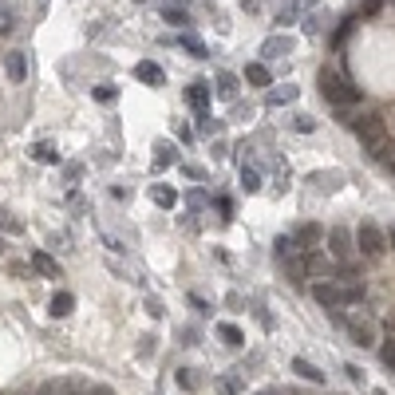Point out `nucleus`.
Masks as SVG:
<instances>
[{
  "instance_id": "f257e3e1",
  "label": "nucleus",
  "mask_w": 395,
  "mask_h": 395,
  "mask_svg": "<svg viewBox=\"0 0 395 395\" xmlns=\"http://www.w3.org/2000/svg\"><path fill=\"white\" fill-rule=\"evenodd\" d=\"M320 91H324V99L332 103V107H352V103H360V91H356L336 68L320 71Z\"/></svg>"
},
{
  "instance_id": "f03ea898",
  "label": "nucleus",
  "mask_w": 395,
  "mask_h": 395,
  "mask_svg": "<svg viewBox=\"0 0 395 395\" xmlns=\"http://www.w3.org/2000/svg\"><path fill=\"white\" fill-rule=\"evenodd\" d=\"M356 249L375 261V257H384V249H387V233L375 226V221H364V226L356 229Z\"/></svg>"
},
{
  "instance_id": "7ed1b4c3",
  "label": "nucleus",
  "mask_w": 395,
  "mask_h": 395,
  "mask_svg": "<svg viewBox=\"0 0 395 395\" xmlns=\"http://www.w3.org/2000/svg\"><path fill=\"white\" fill-rule=\"evenodd\" d=\"M332 320H336V324H344L348 336H352L360 348H372V344H375V324L367 320V316H344V312H332Z\"/></svg>"
},
{
  "instance_id": "20e7f679",
  "label": "nucleus",
  "mask_w": 395,
  "mask_h": 395,
  "mask_svg": "<svg viewBox=\"0 0 395 395\" xmlns=\"http://www.w3.org/2000/svg\"><path fill=\"white\" fill-rule=\"evenodd\" d=\"M324 237H328V253H332V257H340V261L352 257L356 241H352V229H348V226H332Z\"/></svg>"
},
{
  "instance_id": "39448f33",
  "label": "nucleus",
  "mask_w": 395,
  "mask_h": 395,
  "mask_svg": "<svg viewBox=\"0 0 395 395\" xmlns=\"http://www.w3.org/2000/svg\"><path fill=\"white\" fill-rule=\"evenodd\" d=\"M364 154L372 158V162H391L395 158V138L391 135H379V138H372V142H364Z\"/></svg>"
},
{
  "instance_id": "423d86ee",
  "label": "nucleus",
  "mask_w": 395,
  "mask_h": 395,
  "mask_svg": "<svg viewBox=\"0 0 395 395\" xmlns=\"http://www.w3.org/2000/svg\"><path fill=\"white\" fill-rule=\"evenodd\" d=\"M352 130L360 135V142H372V138L387 135V130H384V119H379V115H364V119H356Z\"/></svg>"
},
{
  "instance_id": "0eeeda50",
  "label": "nucleus",
  "mask_w": 395,
  "mask_h": 395,
  "mask_svg": "<svg viewBox=\"0 0 395 395\" xmlns=\"http://www.w3.org/2000/svg\"><path fill=\"white\" fill-rule=\"evenodd\" d=\"M308 182H312V190H320V194H332V190L344 186V174H340V170H316V174H308Z\"/></svg>"
},
{
  "instance_id": "6e6552de",
  "label": "nucleus",
  "mask_w": 395,
  "mask_h": 395,
  "mask_svg": "<svg viewBox=\"0 0 395 395\" xmlns=\"http://www.w3.org/2000/svg\"><path fill=\"white\" fill-rule=\"evenodd\" d=\"M135 79L147 83V87H162V83H166V71L158 68V63H150V59H142V63H135Z\"/></svg>"
},
{
  "instance_id": "1a4fd4ad",
  "label": "nucleus",
  "mask_w": 395,
  "mask_h": 395,
  "mask_svg": "<svg viewBox=\"0 0 395 395\" xmlns=\"http://www.w3.org/2000/svg\"><path fill=\"white\" fill-rule=\"evenodd\" d=\"M336 293H340V308H348V305H360L364 300V281H336Z\"/></svg>"
},
{
  "instance_id": "9d476101",
  "label": "nucleus",
  "mask_w": 395,
  "mask_h": 395,
  "mask_svg": "<svg viewBox=\"0 0 395 395\" xmlns=\"http://www.w3.org/2000/svg\"><path fill=\"white\" fill-rule=\"evenodd\" d=\"M296 99H300V87H293V83H281V87H269L265 91L269 107H285V103H296Z\"/></svg>"
},
{
  "instance_id": "9b49d317",
  "label": "nucleus",
  "mask_w": 395,
  "mask_h": 395,
  "mask_svg": "<svg viewBox=\"0 0 395 395\" xmlns=\"http://www.w3.org/2000/svg\"><path fill=\"white\" fill-rule=\"evenodd\" d=\"M4 68H8L12 83H24V75H28V56H24V51H8V56H4Z\"/></svg>"
},
{
  "instance_id": "f8f14e48",
  "label": "nucleus",
  "mask_w": 395,
  "mask_h": 395,
  "mask_svg": "<svg viewBox=\"0 0 395 395\" xmlns=\"http://www.w3.org/2000/svg\"><path fill=\"white\" fill-rule=\"evenodd\" d=\"M320 237H324V229L316 226V221H305V226H300V229L293 233V241H296V245H300V249L308 253V249H312L316 241H320Z\"/></svg>"
},
{
  "instance_id": "ddd939ff",
  "label": "nucleus",
  "mask_w": 395,
  "mask_h": 395,
  "mask_svg": "<svg viewBox=\"0 0 395 395\" xmlns=\"http://www.w3.org/2000/svg\"><path fill=\"white\" fill-rule=\"evenodd\" d=\"M288 51H293V40H288V36H269L265 44H261V56H265V59L288 56Z\"/></svg>"
},
{
  "instance_id": "4468645a",
  "label": "nucleus",
  "mask_w": 395,
  "mask_h": 395,
  "mask_svg": "<svg viewBox=\"0 0 395 395\" xmlns=\"http://www.w3.org/2000/svg\"><path fill=\"white\" fill-rule=\"evenodd\" d=\"M32 269H36L40 276H51V281H56V276H63V273H59V261L51 253H32Z\"/></svg>"
},
{
  "instance_id": "2eb2a0df",
  "label": "nucleus",
  "mask_w": 395,
  "mask_h": 395,
  "mask_svg": "<svg viewBox=\"0 0 395 395\" xmlns=\"http://www.w3.org/2000/svg\"><path fill=\"white\" fill-rule=\"evenodd\" d=\"M214 83H217V95H221V99H237V87H241V79H237L233 71H217Z\"/></svg>"
},
{
  "instance_id": "dca6fc26",
  "label": "nucleus",
  "mask_w": 395,
  "mask_h": 395,
  "mask_svg": "<svg viewBox=\"0 0 395 395\" xmlns=\"http://www.w3.org/2000/svg\"><path fill=\"white\" fill-rule=\"evenodd\" d=\"M305 273H316V276H332L336 269H332V261H328V257H320V253H305Z\"/></svg>"
},
{
  "instance_id": "f3484780",
  "label": "nucleus",
  "mask_w": 395,
  "mask_h": 395,
  "mask_svg": "<svg viewBox=\"0 0 395 395\" xmlns=\"http://www.w3.org/2000/svg\"><path fill=\"white\" fill-rule=\"evenodd\" d=\"M71 308H75V296H71V293H56V296H51V305H48V312L59 320V316H71Z\"/></svg>"
},
{
  "instance_id": "a211bd4d",
  "label": "nucleus",
  "mask_w": 395,
  "mask_h": 395,
  "mask_svg": "<svg viewBox=\"0 0 395 395\" xmlns=\"http://www.w3.org/2000/svg\"><path fill=\"white\" fill-rule=\"evenodd\" d=\"M293 372L305 375V379H312V384H324V372H320L316 364H308L305 356H296V360H293Z\"/></svg>"
},
{
  "instance_id": "6ab92c4d",
  "label": "nucleus",
  "mask_w": 395,
  "mask_h": 395,
  "mask_svg": "<svg viewBox=\"0 0 395 395\" xmlns=\"http://www.w3.org/2000/svg\"><path fill=\"white\" fill-rule=\"evenodd\" d=\"M312 300H320V305H328V308H340V293H336V285H312Z\"/></svg>"
},
{
  "instance_id": "aec40b11",
  "label": "nucleus",
  "mask_w": 395,
  "mask_h": 395,
  "mask_svg": "<svg viewBox=\"0 0 395 395\" xmlns=\"http://www.w3.org/2000/svg\"><path fill=\"white\" fill-rule=\"evenodd\" d=\"M186 99H190V107H198V111H206V103H209V83H190Z\"/></svg>"
},
{
  "instance_id": "412c9836",
  "label": "nucleus",
  "mask_w": 395,
  "mask_h": 395,
  "mask_svg": "<svg viewBox=\"0 0 395 395\" xmlns=\"http://www.w3.org/2000/svg\"><path fill=\"white\" fill-rule=\"evenodd\" d=\"M245 83H253V87H269L273 79H269V68L265 63H249L245 68Z\"/></svg>"
},
{
  "instance_id": "4be33fe9",
  "label": "nucleus",
  "mask_w": 395,
  "mask_h": 395,
  "mask_svg": "<svg viewBox=\"0 0 395 395\" xmlns=\"http://www.w3.org/2000/svg\"><path fill=\"white\" fill-rule=\"evenodd\" d=\"M150 198H154V206H162V209H174L178 206V194L170 186H150Z\"/></svg>"
},
{
  "instance_id": "5701e85b",
  "label": "nucleus",
  "mask_w": 395,
  "mask_h": 395,
  "mask_svg": "<svg viewBox=\"0 0 395 395\" xmlns=\"http://www.w3.org/2000/svg\"><path fill=\"white\" fill-rule=\"evenodd\" d=\"M300 8H305V0H288V4H281V8H276V24H293V20L300 16Z\"/></svg>"
},
{
  "instance_id": "b1692460",
  "label": "nucleus",
  "mask_w": 395,
  "mask_h": 395,
  "mask_svg": "<svg viewBox=\"0 0 395 395\" xmlns=\"http://www.w3.org/2000/svg\"><path fill=\"white\" fill-rule=\"evenodd\" d=\"M241 190H245V194H257V190H261V170L257 166H241Z\"/></svg>"
},
{
  "instance_id": "393cba45",
  "label": "nucleus",
  "mask_w": 395,
  "mask_h": 395,
  "mask_svg": "<svg viewBox=\"0 0 395 395\" xmlns=\"http://www.w3.org/2000/svg\"><path fill=\"white\" fill-rule=\"evenodd\" d=\"M87 379L83 375H71V379H63V387H59V395H87Z\"/></svg>"
},
{
  "instance_id": "a878e982",
  "label": "nucleus",
  "mask_w": 395,
  "mask_h": 395,
  "mask_svg": "<svg viewBox=\"0 0 395 395\" xmlns=\"http://www.w3.org/2000/svg\"><path fill=\"white\" fill-rule=\"evenodd\" d=\"M32 158H36V162H59V150L51 147V142H36V147H32Z\"/></svg>"
},
{
  "instance_id": "bb28decb",
  "label": "nucleus",
  "mask_w": 395,
  "mask_h": 395,
  "mask_svg": "<svg viewBox=\"0 0 395 395\" xmlns=\"http://www.w3.org/2000/svg\"><path fill=\"white\" fill-rule=\"evenodd\" d=\"M182 48H186V51H194L198 59H206V44H202V40H198L194 32H182Z\"/></svg>"
},
{
  "instance_id": "cd10ccee",
  "label": "nucleus",
  "mask_w": 395,
  "mask_h": 395,
  "mask_svg": "<svg viewBox=\"0 0 395 395\" xmlns=\"http://www.w3.org/2000/svg\"><path fill=\"white\" fill-rule=\"evenodd\" d=\"M217 332H221V340H226L229 348L245 344V336H241V328H233V324H221V328H217Z\"/></svg>"
},
{
  "instance_id": "c85d7f7f",
  "label": "nucleus",
  "mask_w": 395,
  "mask_h": 395,
  "mask_svg": "<svg viewBox=\"0 0 395 395\" xmlns=\"http://www.w3.org/2000/svg\"><path fill=\"white\" fill-rule=\"evenodd\" d=\"M296 249H300V245H296L293 237H276V257H281V261H288V257H296Z\"/></svg>"
},
{
  "instance_id": "c756f323",
  "label": "nucleus",
  "mask_w": 395,
  "mask_h": 395,
  "mask_svg": "<svg viewBox=\"0 0 395 395\" xmlns=\"http://www.w3.org/2000/svg\"><path fill=\"white\" fill-rule=\"evenodd\" d=\"M379 360H384L387 367H395V336H387V340H379Z\"/></svg>"
},
{
  "instance_id": "7c9ffc66",
  "label": "nucleus",
  "mask_w": 395,
  "mask_h": 395,
  "mask_svg": "<svg viewBox=\"0 0 395 395\" xmlns=\"http://www.w3.org/2000/svg\"><path fill=\"white\" fill-rule=\"evenodd\" d=\"M154 150H158V158H154V166H170V162H174V158H178V154H174V147H170V142H158V147H154Z\"/></svg>"
},
{
  "instance_id": "2f4dec72",
  "label": "nucleus",
  "mask_w": 395,
  "mask_h": 395,
  "mask_svg": "<svg viewBox=\"0 0 395 395\" xmlns=\"http://www.w3.org/2000/svg\"><path fill=\"white\" fill-rule=\"evenodd\" d=\"M162 20H166V24H178V28H182V24H190V16L182 8H162Z\"/></svg>"
},
{
  "instance_id": "473e14b6",
  "label": "nucleus",
  "mask_w": 395,
  "mask_h": 395,
  "mask_svg": "<svg viewBox=\"0 0 395 395\" xmlns=\"http://www.w3.org/2000/svg\"><path fill=\"white\" fill-rule=\"evenodd\" d=\"M293 130H300V135L308 130V135H312V130H316V119H312V115H296V119H293Z\"/></svg>"
},
{
  "instance_id": "72a5a7b5",
  "label": "nucleus",
  "mask_w": 395,
  "mask_h": 395,
  "mask_svg": "<svg viewBox=\"0 0 395 395\" xmlns=\"http://www.w3.org/2000/svg\"><path fill=\"white\" fill-rule=\"evenodd\" d=\"M12 28H16V16H12V12H8V4L0 0V32H12Z\"/></svg>"
},
{
  "instance_id": "f704fd0d",
  "label": "nucleus",
  "mask_w": 395,
  "mask_h": 395,
  "mask_svg": "<svg viewBox=\"0 0 395 395\" xmlns=\"http://www.w3.org/2000/svg\"><path fill=\"white\" fill-rule=\"evenodd\" d=\"M198 130H202V135H217V130H221V123H217V119H209L206 111H202V123H198Z\"/></svg>"
},
{
  "instance_id": "c9c22d12",
  "label": "nucleus",
  "mask_w": 395,
  "mask_h": 395,
  "mask_svg": "<svg viewBox=\"0 0 395 395\" xmlns=\"http://www.w3.org/2000/svg\"><path fill=\"white\" fill-rule=\"evenodd\" d=\"M241 387H237V379L233 375H226V379H217V395H237Z\"/></svg>"
},
{
  "instance_id": "e433bc0d",
  "label": "nucleus",
  "mask_w": 395,
  "mask_h": 395,
  "mask_svg": "<svg viewBox=\"0 0 395 395\" xmlns=\"http://www.w3.org/2000/svg\"><path fill=\"white\" fill-rule=\"evenodd\" d=\"M59 387H63V379H44L36 387V395H59Z\"/></svg>"
},
{
  "instance_id": "4c0bfd02",
  "label": "nucleus",
  "mask_w": 395,
  "mask_h": 395,
  "mask_svg": "<svg viewBox=\"0 0 395 395\" xmlns=\"http://www.w3.org/2000/svg\"><path fill=\"white\" fill-rule=\"evenodd\" d=\"M0 229H12V233H16V229H20V221L8 214V209H0Z\"/></svg>"
},
{
  "instance_id": "58836bf2",
  "label": "nucleus",
  "mask_w": 395,
  "mask_h": 395,
  "mask_svg": "<svg viewBox=\"0 0 395 395\" xmlns=\"http://www.w3.org/2000/svg\"><path fill=\"white\" fill-rule=\"evenodd\" d=\"M147 312L150 316H162V300H158V296H147Z\"/></svg>"
},
{
  "instance_id": "ea45409f",
  "label": "nucleus",
  "mask_w": 395,
  "mask_h": 395,
  "mask_svg": "<svg viewBox=\"0 0 395 395\" xmlns=\"http://www.w3.org/2000/svg\"><path fill=\"white\" fill-rule=\"evenodd\" d=\"M186 202H190V206H194V209H206V194H198V190L186 198Z\"/></svg>"
},
{
  "instance_id": "a19ab883",
  "label": "nucleus",
  "mask_w": 395,
  "mask_h": 395,
  "mask_svg": "<svg viewBox=\"0 0 395 395\" xmlns=\"http://www.w3.org/2000/svg\"><path fill=\"white\" fill-rule=\"evenodd\" d=\"M95 99H99V103H107V99H115V87H95Z\"/></svg>"
},
{
  "instance_id": "79ce46f5",
  "label": "nucleus",
  "mask_w": 395,
  "mask_h": 395,
  "mask_svg": "<svg viewBox=\"0 0 395 395\" xmlns=\"http://www.w3.org/2000/svg\"><path fill=\"white\" fill-rule=\"evenodd\" d=\"M87 395H115V391H111V387L107 384H99V387H91V391Z\"/></svg>"
},
{
  "instance_id": "37998d69",
  "label": "nucleus",
  "mask_w": 395,
  "mask_h": 395,
  "mask_svg": "<svg viewBox=\"0 0 395 395\" xmlns=\"http://www.w3.org/2000/svg\"><path fill=\"white\" fill-rule=\"evenodd\" d=\"M387 249H395V226L387 229Z\"/></svg>"
},
{
  "instance_id": "c03bdc74",
  "label": "nucleus",
  "mask_w": 395,
  "mask_h": 395,
  "mask_svg": "<svg viewBox=\"0 0 395 395\" xmlns=\"http://www.w3.org/2000/svg\"><path fill=\"white\" fill-rule=\"evenodd\" d=\"M257 395H281V391H273V387H265V391H257Z\"/></svg>"
},
{
  "instance_id": "a18cd8bd",
  "label": "nucleus",
  "mask_w": 395,
  "mask_h": 395,
  "mask_svg": "<svg viewBox=\"0 0 395 395\" xmlns=\"http://www.w3.org/2000/svg\"><path fill=\"white\" fill-rule=\"evenodd\" d=\"M387 170H391V174H395V158H391V162H387Z\"/></svg>"
},
{
  "instance_id": "49530a36",
  "label": "nucleus",
  "mask_w": 395,
  "mask_h": 395,
  "mask_svg": "<svg viewBox=\"0 0 395 395\" xmlns=\"http://www.w3.org/2000/svg\"><path fill=\"white\" fill-rule=\"evenodd\" d=\"M0 249H4V241H0Z\"/></svg>"
}]
</instances>
